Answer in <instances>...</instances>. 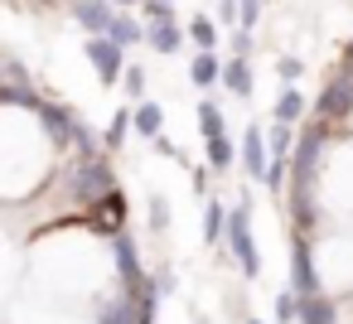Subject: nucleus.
<instances>
[{
  "label": "nucleus",
  "instance_id": "nucleus-1",
  "mask_svg": "<svg viewBox=\"0 0 353 324\" xmlns=\"http://www.w3.org/2000/svg\"><path fill=\"white\" fill-rule=\"evenodd\" d=\"M63 194L78 203V208H97L107 194H117V170H112V155H92V160H73L63 170Z\"/></svg>",
  "mask_w": 353,
  "mask_h": 324
},
{
  "label": "nucleus",
  "instance_id": "nucleus-2",
  "mask_svg": "<svg viewBox=\"0 0 353 324\" xmlns=\"http://www.w3.org/2000/svg\"><path fill=\"white\" fill-rule=\"evenodd\" d=\"M228 256L237 261V271L247 276V281H256L261 276V247H256V237H252V194H237V203L228 208Z\"/></svg>",
  "mask_w": 353,
  "mask_h": 324
},
{
  "label": "nucleus",
  "instance_id": "nucleus-3",
  "mask_svg": "<svg viewBox=\"0 0 353 324\" xmlns=\"http://www.w3.org/2000/svg\"><path fill=\"white\" fill-rule=\"evenodd\" d=\"M112 266H117V285H121V295H136V290H145V266H141V252H136V237L131 232H117L112 237Z\"/></svg>",
  "mask_w": 353,
  "mask_h": 324
},
{
  "label": "nucleus",
  "instance_id": "nucleus-4",
  "mask_svg": "<svg viewBox=\"0 0 353 324\" xmlns=\"http://www.w3.org/2000/svg\"><path fill=\"white\" fill-rule=\"evenodd\" d=\"M314 247L295 232V242H290V290L300 295V300H310V295H324V281H319V266H314Z\"/></svg>",
  "mask_w": 353,
  "mask_h": 324
},
{
  "label": "nucleus",
  "instance_id": "nucleus-5",
  "mask_svg": "<svg viewBox=\"0 0 353 324\" xmlns=\"http://www.w3.org/2000/svg\"><path fill=\"white\" fill-rule=\"evenodd\" d=\"M314 117L329 121V126H343V121L353 117V83H348L343 73H334V78L324 83V92L314 97Z\"/></svg>",
  "mask_w": 353,
  "mask_h": 324
},
{
  "label": "nucleus",
  "instance_id": "nucleus-6",
  "mask_svg": "<svg viewBox=\"0 0 353 324\" xmlns=\"http://www.w3.org/2000/svg\"><path fill=\"white\" fill-rule=\"evenodd\" d=\"M83 54H88V63H92V73H97L102 88H117V83H121V73H126V49H121V44H112V39L102 34V39H88Z\"/></svg>",
  "mask_w": 353,
  "mask_h": 324
},
{
  "label": "nucleus",
  "instance_id": "nucleus-7",
  "mask_svg": "<svg viewBox=\"0 0 353 324\" xmlns=\"http://www.w3.org/2000/svg\"><path fill=\"white\" fill-rule=\"evenodd\" d=\"M68 6H73V25L88 30V39L112 34V20H117V6H112V0H68Z\"/></svg>",
  "mask_w": 353,
  "mask_h": 324
},
{
  "label": "nucleus",
  "instance_id": "nucleus-8",
  "mask_svg": "<svg viewBox=\"0 0 353 324\" xmlns=\"http://www.w3.org/2000/svg\"><path fill=\"white\" fill-rule=\"evenodd\" d=\"M34 121H39V131H44L54 145H68V141H73V121H78V112H73L68 102H49V97H44V107L34 112Z\"/></svg>",
  "mask_w": 353,
  "mask_h": 324
},
{
  "label": "nucleus",
  "instance_id": "nucleus-9",
  "mask_svg": "<svg viewBox=\"0 0 353 324\" xmlns=\"http://www.w3.org/2000/svg\"><path fill=\"white\" fill-rule=\"evenodd\" d=\"M237 160H242V170L261 184L266 179V165H271V150H266V131L252 121L247 131H242V145H237Z\"/></svg>",
  "mask_w": 353,
  "mask_h": 324
},
{
  "label": "nucleus",
  "instance_id": "nucleus-10",
  "mask_svg": "<svg viewBox=\"0 0 353 324\" xmlns=\"http://www.w3.org/2000/svg\"><path fill=\"white\" fill-rule=\"evenodd\" d=\"M184 25L179 20H155V25H145V44H150V54H160V59H174L179 49H184Z\"/></svg>",
  "mask_w": 353,
  "mask_h": 324
},
{
  "label": "nucleus",
  "instance_id": "nucleus-11",
  "mask_svg": "<svg viewBox=\"0 0 353 324\" xmlns=\"http://www.w3.org/2000/svg\"><path fill=\"white\" fill-rule=\"evenodd\" d=\"M223 88L232 92V97H252V88H256V73H252V59H242V54H232V59H223Z\"/></svg>",
  "mask_w": 353,
  "mask_h": 324
},
{
  "label": "nucleus",
  "instance_id": "nucleus-12",
  "mask_svg": "<svg viewBox=\"0 0 353 324\" xmlns=\"http://www.w3.org/2000/svg\"><path fill=\"white\" fill-rule=\"evenodd\" d=\"M131 126H136V136H145V141H160L165 136V107L160 102H136L131 107Z\"/></svg>",
  "mask_w": 353,
  "mask_h": 324
},
{
  "label": "nucleus",
  "instance_id": "nucleus-13",
  "mask_svg": "<svg viewBox=\"0 0 353 324\" xmlns=\"http://www.w3.org/2000/svg\"><path fill=\"white\" fill-rule=\"evenodd\" d=\"M88 213H97V227H102V232H112V237L126 232V194H121V189L107 194V199H102L97 208H88Z\"/></svg>",
  "mask_w": 353,
  "mask_h": 324
},
{
  "label": "nucleus",
  "instance_id": "nucleus-14",
  "mask_svg": "<svg viewBox=\"0 0 353 324\" xmlns=\"http://www.w3.org/2000/svg\"><path fill=\"white\" fill-rule=\"evenodd\" d=\"M189 83L203 88V92L218 88V83H223V59H218V54H194V59H189Z\"/></svg>",
  "mask_w": 353,
  "mask_h": 324
},
{
  "label": "nucleus",
  "instance_id": "nucleus-15",
  "mask_svg": "<svg viewBox=\"0 0 353 324\" xmlns=\"http://www.w3.org/2000/svg\"><path fill=\"white\" fill-rule=\"evenodd\" d=\"M271 121L305 126V92H300V88H281V97H276V107H271Z\"/></svg>",
  "mask_w": 353,
  "mask_h": 324
},
{
  "label": "nucleus",
  "instance_id": "nucleus-16",
  "mask_svg": "<svg viewBox=\"0 0 353 324\" xmlns=\"http://www.w3.org/2000/svg\"><path fill=\"white\" fill-rule=\"evenodd\" d=\"M112 44H121V49H136V44H145V25L131 15V10H117V20H112V34H107Z\"/></svg>",
  "mask_w": 353,
  "mask_h": 324
},
{
  "label": "nucleus",
  "instance_id": "nucleus-17",
  "mask_svg": "<svg viewBox=\"0 0 353 324\" xmlns=\"http://www.w3.org/2000/svg\"><path fill=\"white\" fill-rule=\"evenodd\" d=\"M203 165H208L213 174H228V170L237 165V145H232L228 136H213V141H203Z\"/></svg>",
  "mask_w": 353,
  "mask_h": 324
},
{
  "label": "nucleus",
  "instance_id": "nucleus-18",
  "mask_svg": "<svg viewBox=\"0 0 353 324\" xmlns=\"http://www.w3.org/2000/svg\"><path fill=\"white\" fill-rule=\"evenodd\" d=\"M295 141H300L295 126H285V121H271V126H266V150H271V160H290V155H295Z\"/></svg>",
  "mask_w": 353,
  "mask_h": 324
},
{
  "label": "nucleus",
  "instance_id": "nucleus-19",
  "mask_svg": "<svg viewBox=\"0 0 353 324\" xmlns=\"http://www.w3.org/2000/svg\"><path fill=\"white\" fill-rule=\"evenodd\" d=\"M295 324H339V305L329 295H310V300H300V319Z\"/></svg>",
  "mask_w": 353,
  "mask_h": 324
},
{
  "label": "nucleus",
  "instance_id": "nucleus-20",
  "mask_svg": "<svg viewBox=\"0 0 353 324\" xmlns=\"http://www.w3.org/2000/svg\"><path fill=\"white\" fill-rule=\"evenodd\" d=\"M223 232H228V203H223V199H208V203H203V242L218 247Z\"/></svg>",
  "mask_w": 353,
  "mask_h": 324
},
{
  "label": "nucleus",
  "instance_id": "nucleus-21",
  "mask_svg": "<svg viewBox=\"0 0 353 324\" xmlns=\"http://www.w3.org/2000/svg\"><path fill=\"white\" fill-rule=\"evenodd\" d=\"M160 295H165V290L155 285V276L145 281V290L131 295V300H136V324H155V319H160Z\"/></svg>",
  "mask_w": 353,
  "mask_h": 324
},
{
  "label": "nucleus",
  "instance_id": "nucleus-22",
  "mask_svg": "<svg viewBox=\"0 0 353 324\" xmlns=\"http://www.w3.org/2000/svg\"><path fill=\"white\" fill-rule=\"evenodd\" d=\"M131 131H136V126H131V107H121V112L112 117V126L102 131V150H112V155H117V150L131 141Z\"/></svg>",
  "mask_w": 353,
  "mask_h": 324
},
{
  "label": "nucleus",
  "instance_id": "nucleus-23",
  "mask_svg": "<svg viewBox=\"0 0 353 324\" xmlns=\"http://www.w3.org/2000/svg\"><path fill=\"white\" fill-rule=\"evenodd\" d=\"M92 324H136V300H131V295L107 300V305L97 310V319H92Z\"/></svg>",
  "mask_w": 353,
  "mask_h": 324
},
{
  "label": "nucleus",
  "instance_id": "nucleus-24",
  "mask_svg": "<svg viewBox=\"0 0 353 324\" xmlns=\"http://www.w3.org/2000/svg\"><path fill=\"white\" fill-rule=\"evenodd\" d=\"M189 39H194V49H199V54H213V44H218V20L194 15V20H189Z\"/></svg>",
  "mask_w": 353,
  "mask_h": 324
},
{
  "label": "nucleus",
  "instance_id": "nucleus-25",
  "mask_svg": "<svg viewBox=\"0 0 353 324\" xmlns=\"http://www.w3.org/2000/svg\"><path fill=\"white\" fill-rule=\"evenodd\" d=\"M199 131H203V141H213V136H228V126H223V112H218V102H213V97H203V102H199Z\"/></svg>",
  "mask_w": 353,
  "mask_h": 324
},
{
  "label": "nucleus",
  "instance_id": "nucleus-26",
  "mask_svg": "<svg viewBox=\"0 0 353 324\" xmlns=\"http://www.w3.org/2000/svg\"><path fill=\"white\" fill-rule=\"evenodd\" d=\"M121 88H126V97H131V102H145V68H141V63H126Z\"/></svg>",
  "mask_w": 353,
  "mask_h": 324
},
{
  "label": "nucleus",
  "instance_id": "nucleus-27",
  "mask_svg": "<svg viewBox=\"0 0 353 324\" xmlns=\"http://www.w3.org/2000/svg\"><path fill=\"white\" fill-rule=\"evenodd\" d=\"M271 194H285V184H290V160H271L266 165V179H261Z\"/></svg>",
  "mask_w": 353,
  "mask_h": 324
},
{
  "label": "nucleus",
  "instance_id": "nucleus-28",
  "mask_svg": "<svg viewBox=\"0 0 353 324\" xmlns=\"http://www.w3.org/2000/svg\"><path fill=\"white\" fill-rule=\"evenodd\" d=\"M271 314H276V324H295V319H300V295H295V290L276 295V310H271Z\"/></svg>",
  "mask_w": 353,
  "mask_h": 324
},
{
  "label": "nucleus",
  "instance_id": "nucleus-29",
  "mask_svg": "<svg viewBox=\"0 0 353 324\" xmlns=\"http://www.w3.org/2000/svg\"><path fill=\"white\" fill-rule=\"evenodd\" d=\"M165 227H170V199L155 189L150 194V232H165Z\"/></svg>",
  "mask_w": 353,
  "mask_h": 324
},
{
  "label": "nucleus",
  "instance_id": "nucleus-30",
  "mask_svg": "<svg viewBox=\"0 0 353 324\" xmlns=\"http://www.w3.org/2000/svg\"><path fill=\"white\" fill-rule=\"evenodd\" d=\"M276 73H281V83H285V88H295V83L305 78V59H290V54H285V59L276 63Z\"/></svg>",
  "mask_w": 353,
  "mask_h": 324
},
{
  "label": "nucleus",
  "instance_id": "nucleus-31",
  "mask_svg": "<svg viewBox=\"0 0 353 324\" xmlns=\"http://www.w3.org/2000/svg\"><path fill=\"white\" fill-rule=\"evenodd\" d=\"M141 15L155 25V20H174V0H141Z\"/></svg>",
  "mask_w": 353,
  "mask_h": 324
},
{
  "label": "nucleus",
  "instance_id": "nucleus-32",
  "mask_svg": "<svg viewBox=\"0 0 353 324\" xmlns=\"http://www.w3.org/2000/svg\"><path fill=\"white\" fill-rule=\"evenodd\" d=\"M0 73H6V83H34V78H30V68H25L20 59H10V54L0 59Z\"/></svg>",
  "mask_w": 353,
  "mask_h": 324
},
{
  "label": "nucleus",
  "instance_id": "nucleus-33",
  "mask_svg": "<svg viewBox=\"0 0 353 324\" xmlns=\"http://www.w3.org/2000/svg\"><path fill=\"white\" fill-rule=\"evenodd\" d=\"M232 54H242V59L252 54V30H242V25L232 30Z\"/></svg>",
  "mask_w": 353,
  "mask_h": 324
},
{
  "label": "nucleus",
  "instance_id": "nucleus-34",
  "mask_svg": "<svg viewBox=\"0 0 353 324\" xmlns=\"http://www.w3.org/2000/svg\"><path fill=\"white\" fill-rule=\"evenodd\" d=\"M189 174H194V194H208V174H213V170L199 165V170H189Z\"/></svg>",
  "mask_w": 353,
  "mask_h": 324
},
{
  "label": "nucleus",
  "instance_id": "nucleus-35",
  "mask_svg": "<svg viewBox=\"0 0 353 324\" xmlns=\"http://www.w3.org/2000/svg\"><path fill=\"white\" fill-rule=\"evenodd\" d=\"M155 285H160V290L170 295V290H174V271H160V276H155Z\"/></svg>",
  "mask_w": 353,
  "mask_h": 324
},
{
  "label": "nucleus",
  "instance_id": "nucleus-36",
  "mask_svg": "<svg viewBox=\"0 0 353 324\" xmlns=\"http://www.w3.org/2000/svg\"><path fill=\"white\" fill-rule=\"evenodd\" d=\"M117 10H141V0H112Z\"/></svg>",
  "mask_w": 353,
  "mask_h": 324
},
{
  "label": "nucleus",
  "instance_id": "nucleus-37",
  "mask_svg": "<svg viewBox=\"0 0 353 324\" xmlns=\"http://www.w3.org/2000/svg\"><path fill=\"white\" fill-rule=\"evenodd\" d=\"M34 6H39V10H54V6H63V0H34Z\"/></svg>",
  "mask_w": 353,
  "mask_h": 324
},
{
  "label": "nucleus",
  "instance_id": "nucleus-38",
  "mask_svg": "<svg viewBox=\"0 0 353 324\" xmlns=\"http://www.w3.org/2000/svg\"><path fill=\"white\" fill-rule=\"evenodd\" d=\"M6 88H10V83H6V73H0V92H6Z\"/></svg>",
  "mask_w": 353,
  "mask_h": 324
},
{
  "label": "nucleus",
  "instance_id": "nucleus-39",
  "mask_svg": "<svg viewBox=\"0 0 353 324\" xmlns=\"http://www.w3.org/2000/svg\"><path fill=\"white\" fill-rule=\"evenodd\" d=\"M247 324H266V319H247Z\"/></svg>",
  "mask_w": 353,
  "mask_h": 324
},
{
  "label": "nucleus",
  "instance_id": "nucleus-40",
  "mask_svg": "<svg viewBox=\"0 0 353 324\" xmlns=\"http://www.w3.org/2000/svg\"><path fill=\"white\" fill-rule=\"evenodd\" d=\"M348 44H353V39H348Z\"/></svg>",
  "mask_w": 353,
  "mask_h": 324
}]
</instances>
